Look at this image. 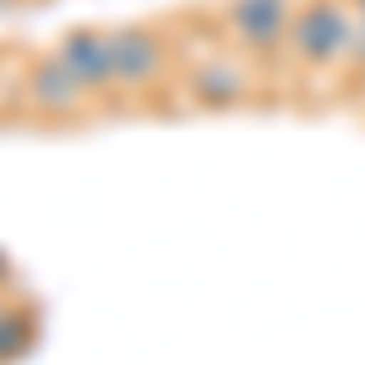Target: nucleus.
<instances>
[{
    "instance_id": "obj_1",
    "label": "nucleus",
    "mask_w": 365,
    "mask_h": 365,
    "mask_svg": "<svg viewBox=\"0 0 365 365\" xmlns=\"http://www.w3.org/2000/svg\"><path fill=\"white\" fill-rule=\"evenodd\" d=\"M351 39H356V10L346 0H302L292 10L287 25V54L302 68H341L351 58Z\"/></svg>"
},
{
    "instance_id": "obj_2",
    "label": "nucleus",
    "mask_w": 365,
    "mask_h": 365,
    "mask_svg": "<svg viewBox=\"0 0 365 365\" xmlns=\"http://www.w3.org/2000/svg\"><path fill=\"white\" fill-rule=\"evenodd\" d=\"M20 98H25L29 113L58 122V117H83L93 93L68 73V63L58 54H39V58H29L25 78H20Z\"/></svg>"
},
{
    "instance_id": "obj_3",
    "label": "nucleus",
    "mask_w": 365,
    "mask_h": 365,
    "mask_svg": "<svg viewBox=\"0 0 365 365\" xmlns=\"http://www.w3.org/2000/svg\"><path fill=\"white\" fill-rule=\"evenodd\" d=\"M54 54L68 63V73L98 98L117 88V54H113V29H98V25H78V29H63L54 44Z\"/></svg>"
},
{
    "instance_id": "obj_4",
    "label": "nucleus",
    "mask_w": 365,
    "mask_h": 365,
    "mask_svg": "<svg viewBox=\"0 0 365 365\" xmlns=\"http://www.w3.org/2000/svg\"><path fill=\"white\" fill-rule=\"evenodd\" d=\"M292 0H229L225 5V29L253 49V54H263V49H282L287 44V25H292Z\"/></svg>"
},
{
    "instance_id": "obj_5",
    "label": "nucleus",
    "mask_w": 365,
    "mask_h": 365,
    "mask_svg": "<svg viewBox=\"0 0 365 365\" xmlns=\"http://www.w3.org/2000/svg\"><path fill=\"white\" fill-rule=\"evenodd\" d=\"M113 54H117V88H151L166 73V39L146 25H117Z\"/></svg>"
},
{
    "instance_id": "obj_6",
    "label": "nucleus",
    "mask_w": 365,
    "mask_h": 365,
    "mask_svg": "<svg viewBox=\"0 0 365 365\" xmlns=\"http://www.w3.org/2000/svg\"><path fill=\"white\" fill-rule=\"evenodd\" d=\"M190 98L200 108H239L249 98V83L229 58H210V63H200L190 73Z\"/></svg>"
},
{
    "instance_id": "obj_7",
    "label": "nucleus",
    "mask_w": 365,
    "mask_h": 365,
    "mask_svg": "<svg viewBox=\"0 0 365 365\" xmlns=\"http://www.w3.org/2000/svg\"><path fill=\"white\" fill-rule=\"evenodd\" d=\"M34 331H39V317H34V307L0 297V365L20 361L29 346H34Z\"/></svg>"
},
{
    "instance_id": "obj_8",
    "label": "nucleus",
    "mask_w": 365,
    "mask_h": 365,
    "mask_svg": "<svg viewBox=\"0 0 365 365\" xmlns=\"http://www.w3.org/2000/svg\"><path fill=\"white\" fill-rule=\"evenodd\" d=\"M346 68L365 73V20H356V39H351V58H346Z\"/></svg>"
},
{
    "instance_id": "obj_9",
    "label": "nucleus",
    "mask_w": 365,
    "mask_h": 365,
    "mask_svg": "<svg viewBox=\"0 0 365 365\" xmlns=\"http://www.w3.org/2000/svg\"><path fill=\"white\" fill-rule=\"evenodd\" d=\"M10 282V263H5V253H0V287Z\"/></svg>"
},
{
    "instance_id": "obj_10",
    "label": "nucleus",
    "mask_w": 365,
    "mask_h": 365,
    "mask_svg": "<svg viewBox=\"0 0 365 365\" xmlns=\"http://www.w3.org/2000/svg\"><path fill=\"white\" fill-rule=\"evenodd\" d=\"M351 10H356V20H365V0H351Z\"/></svg>"
},
{
    "instance_id": "obj_11",
    "label": "nucleus",
    "mask_w": 365,
    "mask_h": 365,
    "mask_svg": "<svg viewBox=\"0 0 365 365\" xmlns=\"http://www.w3.org/2000/svg\"><path fill=\"white\" fill-rule=\"evenodd\" d=\"M10 5H15V0H0V15H5V10H10Z\"/></svg>"
}]
</instances>
